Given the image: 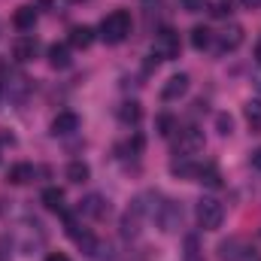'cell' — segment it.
I'll return each mask as SVG.
<instances>
[{"mask_svg":"<svg viewBox=\"0 0 261 261\" xmlns=\"http://www.w3.org/2000/svg\"><path fill=\"white\" fill-rule=\"evenodd\" d=\"M12 24H15V31H34V24H37V6H18L15 15H12Z\"/></svg>","mask_w":261,"mask_h":261,"instance_id":"17","label":"cell"},{"mask_svg":"<svg viewBox=\"0 0 261 261\" xmlns=\"http://www.w3.org/2000/svg\"><path fill=\"white\" fill-rule=\"evenodd\" d=\"M73 130H79V116H76V113H58V116L52 119V134H55V137H67V134H73Z\"/></svg>","mask_w":261,"mask_h":261,"instance_id":"16","label":"cell"},{"mask_svg":"<svg viewBox=\"0 0 261 261\" xmlns=\"http://www.w3.org/2000/svg\"><path fill=\"white\" fill-rule=\"evenodd\" d=\"M91 43H94V28H88V24L70 28V46L73 49H88Z\"/></svg>","mask_w":261,"mask_h":261,"instance_id":"18","label":"cell"},{"mask_svg":"<svg viewBox=\"0 0 261 261\" xmlns=\"http://www.w3.org/2000/svg\"><path fill=\"white\" fill-rule=\"evenodd\" d=\"M182 261H203L197 234H186V252H182Z\"/></svg>","mask_w":261,"mask_h":261,"instance_id":"26","label":"cell"},{"mask_svg":"<svg viewBox=\"0 0 261 261\" xmlns=\"http://www.w3.org/2000/svg\"><path fill=\"white\" fill-rule=\"evenodd\" d=\"M206 6H210L213 18H228L231 15V0H216V3H206Z\"/></svg>","mask_w":261,"mask_h":261,"instance_id":"27","label":"cell"},{"mask_svg":"<svg viewBox=\"0 0 261 261\" xmlns=\"http://www.w3.org/2000/svg\"><path fill=\"white\" fill-rule=\"evenodd\" d=\"M252 255H255L252 243L246 237H240V234H231L228 240L219 243V261H246Z\"/></svg>","mask_w":261,"mask_h":261,"instance_id":"5","label":"cell"},{"mask_svg":"<svg viewBox=\"0 0 261 261\" xmlns=\"http://www.w3.org/2000/svg\"><path fill=\"white\" fill-rule=\"evenodd\" d=\"M252 164H255V167H261V149L255 152V158H252Z\"/></svg>","mask_w":261,"mask_h":261,"instance_id":"33","label":"cell"},{"mask_svg":"<svg viewBox=\"0 0 261 261\" xmlns=\"http://www.w3.org/2000/svg\"><path fill=\"white\" fill-rule=\"evenodd\" d=\"M49 64L55 67V70H67V67H70V46L52 43V46H49Z\"/></svg>","mask_w":261,"mask_h":261,"instance_id":"19","label":"cell"},{"mask_svg":"<svg viewBox=\"0 0 261 261\" xmlns=\"http://www.w3.org/2000/svg\"><path fill=\"white\" fill-rule=\"evenodd\" d=\"M243 116H246V122H249L252 134H261V100H246Z\"/></svg>","mask_w":261,"mask_h":261,"instance_id":"22","label":"cell"},{"mask_svg":"<svg viewBox=\"0 0 261 261\" xmlns=\"http://www.w3.org/2000/svg\"><path fill=\"white\" fill-rule=\"evenodd\" d=\"M119 119H122V125H140L143 107H140L137 100H125V103L119 107Z\"/></svg>","mask_w":261,"mask_h":261,"instance_id":"20","label":"cell"},{"mask_svg":"<svg viewBox=\"0 0 261 261\" xmlns=\"http://www.w3.org/2000/svg\"><path fill=\"white\" fill-rule=\"evenodd\" d=\"M61 216H64V231H67V237H70V240H73V243H76V246L85 252V255H97V237H94L88 228H82V225H79V210H76V213L64 210Z\"/></svg>","mask_w":261,"mask_h":261,"instance_id":"2","label":"cell"},{"mask_svg":"<svg viewBox=\"0 0 261 261\" xmlns=\"http://www.w3.org/2000/svg\"><path fill=\"white\" fill-rule=\"evenodd\" d=\"M46 261H70L64 255V252H49V255H46Z\"/></svg>","mask_w":261,"mask_h":261,"instance_id":"31","label":"cell"},{"mask_svg":"<svg viewBox=\"0 0 261 261\" xmlns=\"http://www.w3.org/2000/svg\"><path fill=\"white\" fill-rule=\"evenodd\" d=\"M67 3H79V0H67Z\"/></svg>","mask_w":261,"mask_h":261,"instance_id":"35","label":"cell"},{"mask_svg":"<svg viewBox=\"0 0 261 261\" xmlns=\"http://www.w3.org/2000/svg\"><path fill=\"white\" fill-rule=\"evenodd\" d=\"M64 189H58V186H49V189H43V195H40V203L49 210V213H64L67 203H64Z\"/></svg>","mask_w":261,"mask_h":261,"instance_id":"14","label":"cell"},{"mask_svg":"<svg viewBox=\"0 0 261 261\" xmlns=\"http://www.w3.org/2000/svg\"><path fill=\"white\" fill-rule=\"evenodd\" d=\"M6 91H9V70H6V64H0V107L6 100Z\"/></svg>","mask_w":261,"mask_h":261,"instance_id":"28","label":"cell"},{"mask_svg":"<svg viewBox=\"0 0 261 261\" xmlns=\"http://www.w3.org/2000/svg\"><path fill=\"white\" fill-rule=\"evenodd\" d=\"M203 149V130L189 125L176 130V155H197Z\"/></svg>","mask_w":261,"mask_h":261,"instance_id":"7","label":"cell"},{"mask_svg":"<svg viewBox=\"0 0 261 261\" xmlns=\"http://www.w3.org/2000/svg\"><path fill=\"white\" fill-rule=\"evenodd\" d=\"M179 6L186 12H203L206 9V0H179Z\"/></svg>","mask_w":261,"mask_h":261,"instance_id":"30","label":"cell"},{"mask_svg":"<svg viewBox=\"0 0 261 261\" xmlns=\"http://www.w3.org/2000/svg\"><path fill=\"white\" fill-rule=\"evenodd\" d=\"M28 76H21V73H9V91H6V100L9 103H24V97H28Z\"/></svg>","mask_w":261,"mask_h":261,"instance_id":"15","label":"cell"},{"mask_svg":"<svg viewBox=\"0 0 261 261\" xmlns=\"http://www.w3.org/2000/svg\"><path fill=\"white\" fill-rule=\"evenodd\" d=\"M130 28H134V18H130L128 9H113L110 15H103L97 34H100V40L107 46H119L130 37Z\"/></svg>","mask_w":261,"mask_h":261,"instance_id":"1","label":"cell"},{"mask_svg":"<svg viewBox=\"0 0 261 261\" xmlns=\"http://www.w3.org/2000/svg\"><path fill=\"white\" fill-rule=\"evenodd\" d=\"M179 49H182V43H179V34H176L173 28H161V31L155 34V40H152V55H155L158 61H173V58H179Z\"/></svg>","mask_w":261,"mask_h":261,"instance_id":"4","label":"cell"},{"mask_svg":"<svg viewBox=\"0 0 261 261\" xmlns=\"http://www.w3.org/2000/svg\"><path fill=\"white\" fill-rule=\"evenodd\" d=\"M189 85H192L189 73H176V76H170V79L164 82L161 97H164V100H179V97H186V94H189Z\"/></svg>","mask_w":261,"mask_h":261,"instance_id":"11","label":"cell"},{"mask_svg":"<svg viewBox=\"0 0 261 261\" xmlns=\"http://www.w3.org/2000/svg\"><path fill=\"white\" fill-rule=\"evenodd\" d=\"M34 179H37V167L28 164V161L12 164L9 173H6V182H9V186H28V182H34Z\"/></svg>","mask_w":261,"mask_h":261,"instance_id":"13","label":"cell"},{"mask_svg":"<svg viewBox=\"0 0 261 261\" xmlns=\"http://www.w3.org/2000/svg\"><path fill=\"white\" fill-rule=\"evenodd\" d=\"M200 161H195L192 155H179L173 164H170V173L173 176H179V179H197V173H200Z\"/></svg>","mask_w":261,"mask_h":261,"instance_id":"12","label":"cell"},{"mask_svg":"<svg viewBox=\"0 0 261 261\" xmlns=\"http://www.w3.org/2000/svg\"><path fill=\"white\" fill-rule=\"evenodd\" d=\"M213 40H216V49H219V55H225V52H234V49H240V43H243V28L240 24H225L219 34H213Z\"/></svg>","mask_w":261,"mask_h":261,"instance_id":"8","label":"cell"},{"mask_svg":"<svg viewBox=\"0 0 261 261\" xmlns=\"http://www.w3.org/2000/svg\"><path fill=\"white\" fill-rule=\"evenodd\" d=\"M197 182H203V186H210V189H219V186H222V176H219L216 164H203L200 173H197Z\"/></svg>","mask_w":261,"mask_h":261,"instance_id":"24","label":"cell"},{"mask_svg":"<svg viewBox=\"0 0 261 261\" xmlns=\"http://www.w3.org/2000/svg\"><path fill=\"white\" fill-rule=\"evenodd\" d=\"M216 125H219V134H222V137H228V134L234 130V122H231V116H225V113H222V116H216Z\"/></svg>","mask_w":261,"mask_h":261,"instance_id":"29","label":"cell"},{"mask_svg":"<svg viewBox=\"0 0 261 261\" xmlns=\"http://www.w3.org/2000/svg\"><path fill=\"white\" fill-rule=\"evenodd\" d=\"M195 216H197V225L203 231H219L222 222H225V206L216 197H200L195 206Z\"/></svg>","mask_w":261,"mask_h":261,"instance_id":"3","label":"cell"},{"mask_svg":"<svg viewBox=\"0 0 261 261\" xmlns=\"http://www.w3.org/2000/svg\"><path fill=\"white\" fill-rule=\"evenodd\" d=\"M88 176H91V167H88L85 161H70V164H67V179H70V182L82 186V182H88Z\"/></svg>","mask_w":261,"mask_h":261,"instance_id":"21","label":"cell"},{"mask_svg":"<svg viewBox=\"0 0 261 261\" xmlns=\"http://www.w3.org/2000/svg\"><path fill=\"white\" fill-rule=\"evenodd\" d=\"M255 58H258V64H261V40H258V46H255Z\"/></svg>","mask_w":261,"mask_h":261,"instance_id":"34","label":"cell"},{"mask_svg":"<svg viewBox=\"0 0 261 261\" xmlns=\"http://www.w3.org/2000/svg\"><path fill=\"white\" fill-rule=\"evenodd\" d=\"M155 128H158V134H161V137H173V134L179 130V122H176L170 113H161V116L155 119Z\"/></svg>","mask_w":261,"mask_h":261,"instance_id":"25","label":"cell"},{"mask_svg":"<svg viewBox=\"0 0 261 261\" xmlns=\"http://www.w3.org/2000/svg\"><path fill=\"white\" fill-rule=\"evenodd\" d=\"M240 3H243L246 9H258V6H261V0H240Z\"/></svg>","mask_w":261,"mask_h":261,"instance_id":"32","label":"cell"},{"mask_svg":"<svg viewBox=\"0 0 261 261\" xmlns=\"http://www.w3.org/2000/svg\"><path fill=\"white\" fill-rule=\"evenodd\" d=\"M37 52H40V43H37V37H31V34H21V37H15V40H12V58H15V61L28 64V61H34V58H37Z\"/></svg>","mask_w":261,"mask_h":261,"instance_id":"9","label":"cell"},{"mask_svg":"<svg viewBox=\"0 0 261 261\" xmlns=\"http://www.w3.org/2000/svg\"><path fill=\"white\" fill-rule=\"evenodd\" d=\"M110 213V200L103 195H88L79 200V216L82 219H103Z\"/></svg>","mask_w":261,"mask_h":261,"instance_id":"10","label":"cell"},{"mask_svg":"<svg viewBox=\"0 0 261 261\" xmlns=\"http://www.w3.org/2000/svg\"><path fill=\"white\" fill-rule=\"evenodd\" d=\"M210 43H213V31H210V28H203V24L192 28V46H195L197 52L210 49Z\"/></svg>","mask_w":261,"mask_h":261,"instance_id":"23","label":"cell"},{"mask_svg":"<svg viewBox=\"0 0 261 261\" xmlns=\"http://www.w3.org/2000/svg\"><path fill=\"white\" fill-rule=\"evenodd\" d=\"M152 219L161 225V231L173 234V231L182 228V206H179L176 200H164V197H161V203H158V210H155Z\"/></svg>","mask_w":261,"mask_h":261,"instance_id":"6","label":"cell"}]
</instances>
